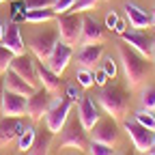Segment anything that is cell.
<instances>
[{
	"label": "cell",
	"instance_id": "603a6c76",
	"mask_svg": "<svg viewBox=\"0 0 155 155\" xmlns=\"http://www.w3.org/2000/svg\"><path fill=\"white\" fill-rule=\"evenodd\" d=\"M56 17V13L52 9H28L24 11V22L28 24H50Z\"/></svg>",
	"mask_w": 155,
	"mask_h": 155
},
{
	"label": "cell",
	"instance_id": "f6af8a7d",
	"mask_svg": "<svg viewBox=\"0 0 155 155\" xmlns=\"http://www.w3.org/2000/svg\"><path fill=\"white\" fill-rule=\"evenodd\" d=\"M144 155H149V153H144Z\"/></svg>",
	"mask_w": 155,
	"mask_h": 155
},
{
	"label": "cell",
	"instance_id": "cb8c5ba5",
	"mask_svg": "<svg viewBox=\"0 0 155 155\" xmlns=\"http://www.w3.org/2000/svg\"><path fill=\"white\" fill-rule=\"evenodd\" d=\"M35 136H37V129L32 125H26V129L17 136V149L22 151V153H26L32 147V142H35Z\"/></svg>",
	"mask_w": 155,
	"mask_h": 155
},
{
	"label": "cell",
	"instance_id": "836d02e7",
	"mask_svg": "<svg viewBox=\"0 0 155 155\" xmlns=\"http://www.w3.org/2000/svg\"><path fill=\"white\" fill-rule=\"evenodd\" d=\"M54 2H56V0H24L26 11L28 9H52Z\"/></svg>",
	"mask_w": 155,
	"mask_h": 155
},
{
	"label": "cell",
	"instance_id": "5b68a950",
	"mask_svg": "<svg viewBox=\"0 0 155 155\" xmlns=\"http://www.w3.org/2000/svg\"><path fill=\"white\" fill-rule=\"evenodd\" d=\"M71 110H73V101L69 97H52V104L45 112V127L52 131V134H61L63 125L67 123V119L71 116Z\"/></svg>",
	"mask_w": 155,
	"mask_h": 155
},
{
	"label": "cell",
	"instance_id": "d4e9b609",
	"mask_svg": "<svg viewBox=\"0 0 155 155\" xmlns=\"http://www.w3.org/2000/svg\"><path fill=\"white\" fill-rule=\"evenodd\" d=\"M134 121H138L140 125H144L147 129L155 131V112L149 110V108H140L134 112Z\"/></svg>",
	"mask_w": 155,
	"mask_h": 155
},
{
	"label": "cell",
	"instance_id": "4fadbf2b",
	"mask_svg": "<svg viewBox=\"0 0 155 155\" xmlns=\"http://www.w3.org/2000/svg\"><path fill=\"white\" fill-rule=\"evenodd\" d=\"M106 39V26H101L95 17L82 15V32L78 45H93V43H104Z\"/></svg>",
	"mask_w": 155,
	"mask_h": 155
},
{
	"label": "cell",
	"instance_id": "ab89813d",
	"mask_svg": "<svg viewBox=\"0 0 155 155\" xmlns=\"http://www.w3.org/2000/svg\"><path fill=\"white\" fill-rule=\"evenodd\" d=\"M149 17H151V26H155V7H153V11H151Z\"/></svg>",
	"mask_w": 155,
	"mask_h": 155
},
{
	"label": "cell",
	"instance_id": "e0dca14e",
	"mask_svg": "<svg viewBox=\"0 0 155 155\" xmlns=\"http://www.w3.org/2000/svg\"><path fill=\"white\" fill-rule=\"evenodd\" d=\"M26 129L22 119H7L0 116V149L9 147L13 140H17V136Z\"/></svg>",
	"mask_w": 155,
	"mask_h": 155
},
{
	"label": "cell",
	"instance_id": "ba28073f",
	"mask_svg": "<svg viewBox=\"0 0 155 155\" xmlns=\"http://www.w3.org/2000/svg\"><path fill=\"white\" fill-rule=\"evenodd\" d=\"M73 48L69 45V43H65V41H61L58 39V43L54 45V50L50 52V56L45 58V65L54 71V73H65V69L69 67V63H71V58H73Z\"/></svg>",
	"mask_w": 155,
	"mask_h": 155
},
{
	"label": "cell",
	"instance_id": "7402d4cb",
	"mask_svg": "<svg viewBox=\"0 0 155 155\" xmlns=\"http://www.w3.org/2000/svg\"><path fill=\"white\" fill-rule=\"evenodd\" d=\"M54 136H56V134H52L50 129H45V131H41V134H37L32 147H30L26 153H28V155H50V147H52Z\"/></svg>",
	"mask_w": 155,
	"mask_h": 155
},
{
	"label": "cell",
	"instance_id": "8d00e7d4",
	"mask_svg": "<svg viewBox=\"0 0 155 155\" xmlns=\"http://www.w3.org/2000/svg\"><path fill=\"white\" fill-rule=\"evenodd\" d=\"M125 30H127V22H125V19H119L116 26H114V32H116V35H123Z\"/></svg>",
	"mask_w": 155,
	"mask_h": 155
},
{
	"label": "cell",
	"instance_id": "d6986e66",
	"mask_svg": "<svg viewBox=\"0 0 155 155\" xmlns=\"http://www.w3.org/2000/svg\"><path fill=\"white\" fill-rule=\"evenodd\" d=\"M2 45L9 48V50L13 52V56L26 52V41H24L22 30H19V26H17L15 22L7 24V28H5V37H2Z\"/></svg>",
	"mask_w": 155,
	"mask_h": 155
},
{
	"label": "cell",
	"instance_id": "7c38bea8",
	"mask_svg": "<svg viewBox=\"0 0 155 155\" xmlns=\"http://www.w3.org/2000/svg\"><path fill=\"white\" fill-rule=\"evenodd\" d=\"M91 140H97V142H104V144H110L114 147L119 142V127H116V119H99L95 123V127L91 129Z\"/></svg>",
	"mask_w": 155,
	"mask_h": 155
},
{
	"label": "cell",
	"instance_id": "4316f807",
	"mask_svg": "<svg viewBox=\"0 0 155 155\" xmlns=\"http://www.w3.org/2000/svg\"><path fill=\"white\" fill-rule=\"evenodd\" d=\"M86 153H88V155H114V149H112L110 144H104V142L91 140V142H88Z\"/></svg>",
	"mask_w": 155,
	"mask_h": 155
},
{
	"label": "cell",
	"instance_id": "f1b7e54d",
	"mask_svg": "<svg viewBox=\"0 0 155 155\" xmlns=\"http://www.w3.org/2000/svg\"><path fill=\"white\" fill-rule=\"evenodd\" d=\"M65 97H69L73 104H78V101L82 99V86L78 84V82H69L65 86Z\"/></svg>",
	"mask_w": 155,
	"mask_h": 155
},
{
	"label": "cell",
	"instance_id": "7a4b0ae2",
	"mask_svg": "<svg viewBox=\"0 0 155 155\" xmlns=\"http://www.w3.org/2000/svg\"><path fill=\"white\" fill-rule=\"evenodd\" d=\"M32 26H39L35 30L28 32V48L30 52L35 54L37 61H43L50 56V52L54 50V45L58 43V28H52L48 24H32Z\"/></svg>",
	"mask_w": 155,
	"mask_h": 155
},
{
	"label": "cell",
	"instance_id": "f35d334b",
	"mask_svg": "<svg viewBox=\"0 0 155 155\" xmlns=\"http://www.w3.org/2000/svg\"><path fill=\"white\" fill-rule=\"evenodd\" d=\"M5 28H7V26L0 22V43H2V37H5Z\"/></svg>",
	"mask_w": 155,
	"mask_h": 155
},
{
	"label": "cell",
	"instance_id": "8992f818",
	"mask_svg": "<svg viewBox=\"0 0 155 155\" xmlns=\"http://www.w3.org/2000/svg\"><path fill=\"white\" fill-rule=\"evenodd\" d=\"M56 28L61 41L69 45H78L80 41V32H82V15L80 13H61L56 15Z\"/></svg>",
	"mask_w": 155,
	"mask_h": 155
},
{
	"label": "cell",
	"instance_id": "52a82bcc",
	"mask_svg": "<svg viewBox=\"0 0 155 155\" xmlns=\"http://www.w3.org/2000/svg\"><path fill=\"white\" fill-rule=\"evenodd\" d=\"M123 129H125V134L129 136V140H131L134 149L138 151V153H142V155H144V153H149V151H151L153 140H155V131L147 129L144 125H140L138 121H134V119L123 121Z\"/></svg>",
	"mask_w": 155,
	"mask_h": 155
},
{
	"label": "cell",
	"instance_id": "ffe728a7",
	"mask_svg": "<svg viewBox=\"0 0 155 155\" xmlns=\"http://www.w3.org/2000/svg\"><path fill=\"white\" fill-rule=\"evenodd\" d=\"M2 80H5V91H13L17 95H24V97H30L37 88L32 84H28L22 75H17L13 69H7L2 73Z\"/></svg>",
	"mask_w": 155,
	"mask_h": 155
},
{
	"label": "cell",
	"instance_id": "5bb4252c",
	"mask_svg": "<svg viewBox=\"0 0 155 155\" xmlns=\"http://www.w3.org/2000/svg\"><path fill=\"white\" fill-rule=\"evenodd\" d=\"M78 119L84 125L86 131H91L95 127V123L101 119L99 114V104H97L91 95H82V99L78 101Z\"/></svg>",
	"mask_w": 155,
	"mask_h": 155
},
{
	"label": "cell",
	"instance_id": "484cf974",
	"mask_svg": "<svg viewBox=\"0 0 155 155\" xmlns=\"http://www.w3.org/2000/svg\"><path fill=\"white\" fill-rule=\"evenodd\" d=\"M140 104L142 108L155 110V84H147V88L140 91Z\"/></svg>",
	"mask_w": 155,
	"mask_h": 155
},
{
	"label": "cell",
	"instance_id": "60d3db41",
	"mask_svg": "<svg viewBox=\"0 0 155 155\" xmlns=\"http://www.w3.org/2000/svg\"><path fill=\"white\" fill-rule=\"evenodd\" d=\"M151 58H153V63H155V39H153V50H151Z\"/></svg>",
	"mask_w": 155,
	"mask_h": 155
},
{
	"label": "cell",
	"instance_id": "30bf717a",
	"mask_svg": "<svg viewBox=\"0 0 155 155\" xmlns=\"http://www.w3.org/2000/svg\"><path fill=\"white\" fill-rule=\"evenodd\" d=\"M50 104H52V93L45 91L43 86L37 88L26 99V114L30 116V121H41L50 108Z\"/></svg>",
	"mask_w": 155,
	"mask_h": 155
},
{
	"label": "cell",
	"instance_id": "7bdbcfd3",
	"mask_svg": "<svg viewBox=\"0 0 155 155\" xmlns=\"http://www.w3.org/2000/svg\"><path fill=\"white\" fill-rule=\"evenodd\" d=\"M119 155H131V153H119Z\"/></svg>",
	"mask_w": 155,
	"mask_h": 155
},
{
	"label": "cell",
	"instance_id": "d590c367",
	"mask_svg": "<svg viewBox=\"0 0 155 155\" xmlns=\"http://www.w3.org/2000/svg\"><path fill=\"white\" fill-rule=\"evenodd\" d=\"M116 22H119V15H116V11H110V13L106 15V28H110V30H114V26H116Z\"/></svg>",
	"mask_w": 155,
	"mask_h": 155
},
{
	"label": "cell",
	"instance_id": "ee69618b",
	"mask_svg": "<svg viewBox=\"0 0 155 155\" xmlns=\"http://www.w3.org/2000/svg\"><path fill=\"white\" fill-rule=\"evenodd\" d=\"M0 2H7V0H0Z\"/></svg>",
	"mask_w": 155,
	"mask_h": 155
},
{
	"label": "cell",
	"instance_id": "6da1fadb",
	"mask_svg": "<svg viewBox=\"0 0 155 155\" xmlns=\"http://www.w3.org/2000/svg\"><path fill=\"white\" fill-rule=\"evenodd\" d=\"M119 61H121V67H123V73H125V82H127L129 88H138L149 78V71H151L149 58L142 56L140 52H136L131 45H127V43L119 45Z\"/></svg>",
	"mask_w": 155,
	"mask_h": 155
},
{
	"label": "cell",
	"instance_id": "9c48e42d",
	"mask_svg": "<svg viewBox=\"0 0 155 155\" xmlns=\"http://www.w3.org/2000/svg\"><path fill=\"white\" fill-rule=\"evenodd\" d=\"M9 69H13L17 75H22L24 80H26L28 84H32L35 88H41V84H39V78H37V61H35L30 54L24 52V54L13 56Z\"/></svg>",
	"mask_w": 155,
	"mask_h": 155
},
{
	"label": "cell",
	"instance_id": "3957f363",
	"mask_svg": "<svg viewBox=\"0 0 155 155\" xmlns=\"http://www.w3.org/2000/svg\"><path fill=\"white\" fill-rule=\"evenodd\" d=\"M97 104L112 119H123L129 110V95L121 88H116V86H112V88L104 86L101 93L97 95Z\"/></svg>",
	"mask_w": 155,
	"mask_h": 155
},
{
	"label": "cell",
	"instance_id": "9a60e30c",
	"mask_svg": "<svg viewBox=\"0 0 155 155\" xmlns=\"http://www.w3.org/2000/svg\"><path fill=\"white\" fill-rule=\"evenodd\" d=\"M121 39H123V43L131 45L136 52H140L142 56L151 58V50H153V37H151L149 32L131 28V30H125V32L121 35Z\"/></svg>",
	"mask_w": 155,
	"mask_h": 155
},
{
	"label": "cell",
	"instance_id": "83f0119b",
	"mask_svg": "<svg viewBox=\"0 0 155 155\" xmlns=\"http://www.w3.org/2000/svg\"><path fill=\"white\" fill-rule=\"evenodd\" d=\"M75 82L80 84L82 88H91V86L95 84V80H93V71L78 67V71H75Z\"/></svg>",
	"mask_w": 155,
	"mask_h": 155
},
{
	"label": "cell",
	"instance_id": "2e32d148",
	"mask_svg": "<svg viewBox=\"0 0 155 155\" xmlns=\"http://www.w3.org/2000/svg\"><path fill=\"white\" fill-rule=\"evenodd\" d=\"M75 58V63L78 67H82V69H88L93 71L95 65L104 58V45L101 43H93V45H80L78 48V52L73 54Z\"/></svg>",
	"mask_w": 155,
	"mask_h": 155
},
{
	"label": "cell",
	"instance_id": "e575fe53",
	"mask_svg": "<svg viewBox=\"0 0 155 155\" xmlns=\"http://www.w3.org/2000/svg\"><path fill=\"white\" fill-rule=\"evenodd\" d=\"M93 80H95V84H97V86H101V88H104V86L108 84L110 78H108V73L99 67V69H93Z\"/></svg>",
	"mask_w": 155,
	"mask_h": 155
},
{
	"label": "cell",
	"instance_id": "4dcf8cb0",
	"mask_svg": "<svg viewBox=\"0 0 155 155\" xmlns=\"http://www.w3.org/2000/svg\"><path fill=\"white\" fill-rule=\"evenodd\" d=\"M78 2V0H56V2L52 5V11L56 15H61V13H69L73 9V5Z\"/></svg>",
	"mask_w": 155,
	"mask_h": 155
},
{
	"label": "cell",
	"instance_id": "b9f144b4",
	"mask_svg": "<svg viewBox=\"0 0 155 155\" xmlns=\"http://www.w3.org/2000/svg\"><path fill=\"white\" fill-rule=\"evenodd\" d=\"M149 155H155V140H153V147H151V151H149Z\"/></svg>",
	"mask_w": 155,
	"mask_h": 155
},
{
	"label": "cell",
	"instance_id": "d6a6232c",
	"mask_svg": "<svg viewBox=\"0 0 155 155\" xmlns=\"http://www.w3.org/2000/svg\"><path fill=\"white\" fill-rule=\"evenodd\" d=\"M101 69L108 73V78H110V80H114L116 71H119V69H116V61H114L112 56H106V58H104V63H101Z\"/></svg>",
	"mask_w": 155,
	"mask_h": 155
},
{
	"label": "cell",
	"instance_id": "44dd1931",
	"mask_svg": "<svg viewBox=\"0 0 155 155\" xmlns=\"http://www.w3.org/2000/svg\"><path fill=\"white\" fill-rule=\"evenodd\" d=\"M123 11H125V15H127V22H129V26H131V28L142 30V28L151 26V17H149V15H147V11H142L138 5H134V2H125V5H123Z\"/></svg>",
	"mask_w": 155,
	"mask_h": 155
},
{
	"label": "cell",
	"instance_id": "277c9868",
	"mask_svg": "<svg viewBox=\"0 0 155 155\" xmlns=\"http://www.w3.org/2000/svg\"><path fill=\"white\" fill-rule=\"evenodd\" d=\"M86 134L88 131L84 129L80 119H78V116H69L67 123L61 129V147L63 149H75V151L84 153L88 149V142H91Z\"/></svg>",
	"mask_w": 155,
	"mask_h": 155
},
{
	"label": "cell",
	"instance_id": "74e56055",
	"mask_svg": "<svg viewBox=\"0 0 155 155\" xmlns=\"http://www.w3.org/2000/svg\"><path fill=\"white\" fill-rule=\"evenodd\" d=\"M2 95H5V80H2V75H0V99H2Z\"/></svg>",
	"mask_w": 155,
	"mask_h": 155
},
{
	"label": "cell",
	"instance_id": "f546056e",
	"mask_svg": "<svg viewBox=\"0 0 155 155\" xmlns=\"http://www.w3.org/2000/svg\"><path fill=\"white\" fill-rule=\"evenodd\" d=\"M11 61H13V52L0 43V75L11 67Z\"/></svg>",
	"mask_w": 155,
	"mask_h": 155
},
{
	"label": "cell",
	"instance_id": "bcb514c9",
	"mask_svg": "<svg viewBox=\"0 0 155 155\" xmlns=\"http://www.w3.org/2000/svg\"><path fill=\"white\" fill-rule=\"evenodd\" d=\"M153 112H155V110H153Z\"/></svg>",
	"mask_w": 155,
	"mask_h": 155
},
{
	"label": "cell",
	"instance_id": "1f68e13d",
	"mask_svg": "<svg viewBox=\"0 0 155 155\" xmlns=\"http://www.w3.org/2000/svg\"><path fill=\"white\" fill-rule=\"evenodd\" d=\"M99 2H101V0H78V2L73 5V9H71V11H75V13H86V11L95 9Z\"/></svg>",
	"mask_w": 155,
	"mask_h": 155
},
{
	"label": "cell",
	"instance_id": "ac0fdd59",
	"mask_svg": "<svg viewBox=\"0 0 155 155\" xmlns=\"http://www.w3.org/2000/svg\"><path fill=\"white\" fill-rule=\"evenodd\" d=\"M37 78H39V84H41L45 91H50L52 95H56L58 91L63 88V80L61 75L54 73L43 61H37Z\"/></svg>",
	"mask_w": 155,
	"mask_h": 155
},
{
	"label": "cell",
	"instance_id": "8fae6325",
	"mask_svg": "<svg viewBox=\"0 0 155 155\" xmlns=\"http://www.w3.org/2000/svg\"><path fill=\"white\" fill-rule=\"evenodd\" d=\"M26 99L28 97H24V95H17L13 91H5L2 99H0V116L22 119L26 114Z\"/></svg>",
	"mask_w": 155,
	"mask_h": 155
}]
</instances>
